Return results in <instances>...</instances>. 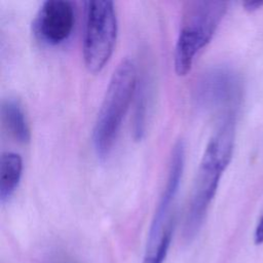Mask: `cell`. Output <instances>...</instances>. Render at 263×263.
I'll return each instance as SVG.
<instances>
[{
    "label": "cell",
    "instance_id": "1",
    "mask_svg": "<svg viewBox=\"0 0 263 263\" xmlns=\"http://www.w3.org/2000/svg\"><path fill=\"white\" fill-rule=\"evenodd\" d=\"M234 117L223 119L208 142L193 182L183 225V237L191 241L198 233L217 192L221 176L229 164L234 148Z\"/></svg>",
    "mask_w": 263,
    "mask_h": 263
},
{
    "label": "cell",
    "instance_id": "2",
    "mask_svg": "<svg viewBox=\"0 0 263 263\" xmlns=\"http://www.w3.org/2000/svg\"><path fill=\"white\" fill-rule=\"evenodd\" d=\"M137 87L136 63L125 58L118 64L110 78L92 129L93 149L101 160L106 159L112 150Z\"/></svg>",
    "mask_w": 263,
    "mask_h": 263
},
{
    "label": "cell",
    "instance_id": "3",
    "mask_svg": "<svg viewBox=\"0 0 263 263\" xmlns=\"http://www.w3.org/2000/svg\"><path fill=\"white\" fill-rule=\"evenodd\" d=\"M226 10L224 1H187L184 4L174 52L177 75L185 76L190 71L196 53L211 41Z\"/></svg>",
    "mask_w": 263,
    "mask_h": 263
},
{
    "label": "cell",
    "instance_id": "4",
    "mask_svg": "<svg viewBox=\"0 0 263 263\" xmlns=\"http://www.w3.org/2000/svg\"><path fill=\"white\" fill-rule=\"evenodd\" d=\"M117 29V16L112 1L85 2L82 53L89 72H100L109 61L116 42Z\"/></svg>",
    "mask_w": 263,
    "mask_h": 263
},
{
    "label": "cell",
    "instance_id": "5",
    "mask_svg": "<svg viewBox=\"0 0 263 263\" xmlns=\"http://www.w3.org/2000/svg\"><path fill=\"white\" fill-rule=\"evenodd\" d=\"M240 84L236 74L227 68H213L197 79L193 99L199 107L211 110H224L226 115H233L232 107L236 104Z\"/></svg>",
    "mask_w": 263,
    "mask_h": 263
},
{
    "label": "cell",
    "instance_id": "6",
    "mask_svg": "<svg viewBox=\"0 0 263 263\" xmlns=\"http://www.w3.org/2000/svg\"><path fill=\"white\" fill-rule=\"evenodd\" d=\"M185 162V145L179 140L172 149L168 173L165 186L159 197L151 226L148 233L147 248L149 251L157 246L165 230L174 225L171 211L175 202L179 186L181 183Z\"/></svg>",
    "mask_w": 263,
    "mask_h": 263
},
{
    "label": "cell",
    "instance_id": "7",
    "mask_svg": "<svg viewBox=\"0 0 263 263\" xmlns=\"http://www.w3.org/2000/svg\"><path fill=\"white\" fill-rule=\"evenodd\" d=\"M75 25V11L71 2L47 0L37 11L32 30L35 37L47 45H59L72 34Z\"/></svg>",
    "mask_w": 263,
    "mask_h": 263
},
{
    "label": "cell",
    "instance_id": "8",
    "mask_svg": "<svg viewBox=\"0 0 263 263\" xmlns=\"http://www.w3.org/2000/svg\"><path fill=\"white\" fill-rule=\"evenodd\" d=\"M23 172V160L20 154L6 151L0 158V201L6 202L17 188Z\"/></svg>",
    "mask_w": 263,
    "mask_h": 263
},
{
    "label": "cell",
    "instance_id": "9",
    "mask_svg": "<svg viewBox=\"0 0 263 263\" xmlns=\"http://www.w3.org/2000/svg\"><path fill=\"white\" fill-rule=\"evenodd\" d=\"M1 115L4 126L14 140L28 143L31 138L30 127L21 103L12 98L2 101Z\"/></svg>",
    "mask_w": 263,
    "mask_h": 263
},
{
    "label": "cell",
    "instance_id": "10",
    "mask_svg": "<svg viewBox=\"0 0 263 263\" xmlns=\"http://www.w3.org/2000/svg\"><path fill=\"white\" fill-rule=\"evenodd\" d=\"M137 102L134 115V138L141 140L145 135L146 114H147V87L145 82H138L136 91Z\"/></svg>",
    "mask_w": 263,
    "mask_h": 263
},
{
    "label": "cell",
    "instance_id": "11",
    "mask_svg": "<svg viewBox=\"0 0 263 263\" xmlns=\"http://www.w3.org/2000/svg\"><path fill=\"white\" fill-rule=\"evenodd\" d=\"M173 230L174 227L168 228L160 238L159 242L155 248L152 250L146 251L144 261L143 263H163L165 260V257L167 255L172 237H173Z\"/></svg>",
    "mask_w": 263,
    "mask_h": 263
},
{
    "label": "cell",
    "instance_id": "12",
    "mask_svg": "<svg viewBox=\"0 0 263 263\" xmlns=\"http://www.w3.org/2000/svg\"><path fill=\"white\" fill-rule=\"evenodd\" d=\"M243 7L248 11H255L263 6V0H249L242 3Z\"/></svg>",
    "mask_w": 263,
    "mask_h": 263
},
{
    "label": "cell",
    "instance_id": "13",
    "mask_svg": "<svg viewBox=\"0 0 263 263\" xmlns=\"http://www.w3.org/2000/svg\"><path fill=\"white\" fill-rule=\"evenodd\" d=\"M254 240L257 245L263 243V216L261 217V219L258 222V225L256 227L255 234H254Z\"/></svg>",
    "mask_w": 263,
    "mask_h": 263
}]
</instances>
